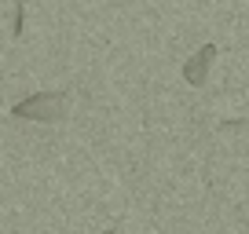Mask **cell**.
<instances>
[{"instance_id":"obj_1","label":"cell","mask_w":249,"mask_h":234,"mask_svg":"<svg viewBox=\"0 0 249 234\" xmlns=\"http://www.w3.org/2000/svg\"><path fill=\"white\" fill-rule=\"evenodd\" d=\"M66 106H70V92L55 88V92H33L30 99L15 102L11 114L22 117V121H62V117H66Z\"/></svg>"},{"instance_id":"obj_2","label":"cell","mask_w":249,"mask_h":234,"mask_svg":"<svg viewBox=\"0 0 249 234\" xmlns=\"http://www.w3.org/2000/svg\"><path fill=\"white\" fill-rule=\"evenodd\" d=\"M213 59H216V44H202V48H198V51L183 63V81H187V84H195V88H202L205 81H209Z\"/></svg>"},{"instance_id":"obj_3","label":"cell","mask_w":249,"mask_h":234,"mask_svg":"<svg viewBox=\"0 0 249 234\" xmlns=\"http://www.w3.org/2000/svg\"><path fill=\"white\" fill-rule=\"evenodd\" d=\"M22 22H26V4L15 0V22H11V33H15V37H22Z\"/></svg>"},{"instance_id":"obj_4","label":"cell","mask_w":249,"mask_h":234,"mask_svg":"<svg viewBox=\"0 0 249 234\" xmlns=\"http://www.w3.org/2000/svg\"><path fill=\"white\" fill-rule=\"evenodd\" d=\"M103 234H114V231H103Z\"/></svg>"}]
</instances>
